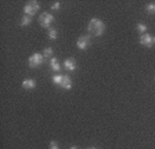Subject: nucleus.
I'll return each mask as SVG.
<instances>
[{
  "instance_id": "obj_11",
  "label": "nucleus",
  "mask_w": 155,
  "mask_h": 149,
  "mask_svg": "<svg viewBox=\"0 0 155 149\" xmlns=\"http://www.w3.org/2000/svg\"><path fill=\"white\" fill-rule=\"evenodd\" d=\"M31 22H32V17H28V15H24L22 20H21V25L22 26H28Z\"/></svg>"
},
{
  "instance_id": "obj_6",
  "label": "nucleus",
  "mask_w": 155,
  "mask_h": 149,
  "mask_svg": "<svg viewBox=\"0 0 155 149\" xmlns=\"http://www.w3.org/2000/svg\"><path fill=\"white\" fill-rule=\"evenodd\" d=\"M91 43V37L90 36H81L79 39H78L76 42V46H78V49L79 50H86L87 49V46Z\"/></svg>"
},
{
  "instance_id": "obj_13",
  "label": "nucleus",
  "mask_w": 155,
  "mask_h": 149,
  "mask_svg": "<svg viewBox=\"0 0 155 149\" xmlns=\"http://www.w3.org/2000/svg\"><path fill=\"white\" fill-rule=\"evenodd\" d=\"M145 11L150 14H155V4L154 3H150L145 6Z\"/></svg>"
},
{
  "instance_id": "obj_18",
  "label": "nucleus",
  "mask_w": 155,
  "mask_h": 149,
  "mask_svg": "<svg viewBox=\"0 0 155 149\" xmlns=\"http://www.w3.org/2000/svg\"><path fill=\"white\" fill-rule=\"evenodd\" d=\"M50 149H58V144L55 141H51L50 142Z\"/></svg>"
},
{
  "instance_id": "obj_16",
  "label": "nucleus",
  "mask_w": 155,
  "mask_h": 149,
  "mask_svg": "<svg viewBox=\"0 0 155 149\" xmlns=\"http://www.w3.org/2000/svg\"><path fill=\"white\" fill-rule=\"evenodd\" d=\"M61 79H62V74H54V76H53V81H54L57 86H60V83H61Z\"/></svg>"
},
{
  "instance_id": "obj_19",
  "label": "nucleus",
  "mask_w": 155,
  "mask_h": 149,
  "mask_svg": "<svg viewBox=\"0 0 155 149\" xmlns=\"http://www.w3.org/2000/svg\"><path fill=\"white\" fill-rule=\"evenodd\" d=\"M71 149H79V148H78V146H72Z\"/></svg>"
},
{
  "instance_id": "obj_7",
  "label": "nucleus",
  "mask_w": 155,
  "mask_h": 149,
  "mask_svg": "<svg viewBox=\"0 0 155 149\" xmlns=\"http://www.w3.org/2000/svg\"><path fill=\"white\" fill-rule=\"evenodd\" d=\"M60 87L65 88V90H71L72 88V80L68 74H62V79H61V83H60Z\"/></svg>"
},
{
  "instance_id": "obj_2",
  "label": "nucleus",
  "mask_w": 155,
  "mask_h": 149,
  "mask_svg": "<svg viewBox=\"0 0 155 149\" xmlns=\"http://www.w3.org/2000/svg\"><path fill=\"white\" fill-rule=\"evenodd\" d=\"M43 62H45V55L39 54V52L32 54L31 57H29V59H28V64H29L31 68H38V66H40Z\"/></svg>"
},
{
  "instance_id": "obj_20",
  "label": "nucleus",
  "mask_w": 155,
  "mask_h": 149,
  "mask_svg": "<svg viewBox=\"0 0 155 149\" xmlns=\"http://www.w3.org/2000/svg\"><path fill=\"white\" fill-rule=\"evenodd\" d=\"M89 149H96V148H89Z\"/></svg>"
},
{
  "instance_id": "obj_12",
  "label": "nucleus",
  "mask_w": 155,
  "mask_h": 149,
  "mask_svg": "<svg viewBox=\"0 0 155 149\" xmlns=\"http://www.w3.org/2000/svg\"><path fill=\"white\" fill-rule=\"evenodd\" d=\"M48 37H50L51 40L57 39V29H54V28H50V29H48Z\"/></svg>"
},
{
  "instance_id": "obj_14",
  "label": "nucleus",
  "mask_w": 155,
  "mask_h": 149,
  "mask_svg": "<svg viewBox=\"0 0 155 149\" xmlns=\"http://www.w3.org/2000/svg\"><path fill=\"white\" fill-rule=\"evenodd\" d=\"M43 55H45V58H50L53 55V49L51 47H46L45 51H43Z\"/></svg>"
},
{
  "instance_id": "obj_10",
  "label": "nucleus",
  "mask_w": 155,
  "mask_h": 149,
  "mask_svg": "<svg viewBox=\"0 0 155 149\" xmlns=\"http://www.w3.org/2000/svg\"><path fill=\"white\" fill-rule=\"evenodd\" d=\"M50 68H51L54 72H60L61 65H60V62L57 61V58H51V59H50Z\"/></svg>"
},
{
  "instance_id": "obj_3",
  "label": "nucleus",
  "mask_w": 155,
  "mask_h": 149,
  "mask_svg": "<svg viewBox=\"0 0 155 149\" xmlns=\"http://www.w3.org/2000/svg\"><path fill=\"white\" fill-rule=\"evenodd\" d=\"M39 8H40V6H39L38 2H28V3L24 6V13H25V15L32 17L38 13Z\"/></svg>"
},
{
  "instance_id": "obj_15",
  "label": "nucleus",
  "mask_w": 155,
  "mask_h": 149,
  "mask_svg": "<svg viewBox=\"0 0 155 149\" xmlns=\"http://www.w3.org/2000/svg\"><path fill=\"white\" fill-rule=\"evenodd\" d=\"M136 28H137V30H139L140 33H143V35L147 32V25H144V24H137Z\"/></svg>"
},
{
  "instance_id": "obj_4",
  "label": "nucleus",
  "mask_w": 155,
  "mask_h": 149,
  "mask_svg": "<svg viewBox=\"0 0 155 149\" xmlns=\"http://www.w3.org/2000/svg\"><path fill=\"white\" fill-rule=\"evenodd\" d=\"M54 22V17L48 13H43L42 15L39 17V25L43 26V28H48L50 29V25Z\"/></svg>"
},
{
  "instance_id": "obj_1",
  "label": "nucleus",
  "mask_w": 155,
  "mask_h": 149,
  "mask_svg": "<svg viewBox=\"0 0 155 149\" xmlns=\"http://www.w3.org/2000/svg\"><path fill=\"white\" fill-rule=\"evenodd\" d=\"M87 29H89V32L93 36H101L104 33V30H105V24L101 20H98V18H93L89 22V28Z\"/></svg>"
},
{
  "instance_id": "obj_5",
  "label": "nucleus",
  "mask_w": 155,
  "mask_h": 149,
  "mask_svg": "<svg viewBox=\"0 0 155 149\" xmlns=\"http://www.w3.org/2000/svg\"><path fill=\"white\" fill-rule=\"evenodd\" d=\"M139 42H140V44H141V46L151 49V47H154V46H155V36L148 35V33H144V35L140 36Z\"/></svg>"
},
{
  "instance_id": "obj_8",
  "label": "nucleus",
  "mask_w": 155,
  "mask_h": 149,
  "mask_svg": "<svg viewBox=\"0 0 155 149\" xmlns=\"http://www.w3.org/2000/svg\"><path fill=\"white\" fill-rule=\"evenodd\" d=\"M64 66L68 71H75L76 69V61H75V58H67L64 61Z\"/></svg>"
},
{
  "instance_id": "obj_9",
  "label": "nucleus",
  "mask_w": 155,
  "mask_h": 149,
  "mask_svg": "<svg viewBox=\"0 0 155 149\" xmlns=\"http://www.w3.org/2000/svg\"><path fill=\"white\" fill-rule=\"evenodd\" d=\"M22 87L26 88V90H32V88L36 87V83L33 79H25V80L22 81Z\"/></svg>"
},
{
  "instance_id": "obj_17",
  "label": "nucleus",
  "mask_w": 155,
  "mask_h": 149,
  "mask_svg": "<svg viewBox=\"0 0 155 149\" xmlns=\"http://www.w3.org/2000/svg\"><path fill=\"white\" fill-rule=\"evenodd\" d=\"M60 7H61V3H58L57 2V3H54L51 6V10H60Z\"/></svg>"
}]
</instances>
